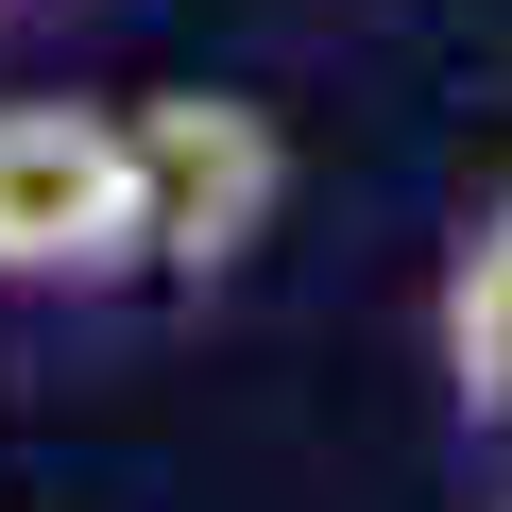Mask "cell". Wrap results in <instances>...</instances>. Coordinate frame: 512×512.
Listing matches in <instances>:
<instances>
[{"mask_svg":"<svg viewBox=\"0 0 512 512\" xmlns=\"http://www.w3.org/2000/svg\"><path fill=\"white\" fill-rule=\"evenodd\" d=\"M478 222H495V239H512V188H495V205H478Z\"/></svg>","mask_w":512,"mask_h":512,"instance_id":"4","label":"cell"},{"mask_svg":"<svg viewBox=\"0 0 512 512\" xmlns=\"http://www.w3.org/2000/svg\"><path fill=\"white\" fill-rule=\"evenodd\" d=\"M0 18H35V0H0Z\"/></svg>","mask_w":512,"mask_h":512,"instance_id":"5","label":"cell"},{"mask_svg":"<svg viewBox=\"0 0 512 512\" xmlns=\"http://www.w3.org/2000/svg\"><path fill=\"white\" fill-rule=\"evenodd\" d=\"M120 291H154L120 103H0V308H120Z\"/></svg>","mask_w":512,"mask_h":512,"instance_id":"2","label":"cell"},{"mask_svg":"<svg viewBox=\"0 0 512 512\" xmlns=\"http://www.w3.org/2000/svg\"><path fill=\"white\" fill-rule=\"evenodd\" d=\"M120 154H137V256H154V291H239L256 274V239H274L291 205V137L274 103H239V86H154L120 103Z\"/></svg>","mask_w":512,"mask_h":512,"instance_id":"1","label":"cell"},{"mask_svg":"<svg viewBox=\"0 0 512 512\" xmlns=\"http://www.w3.org/2000/svg\"><path fill=\"white\" fill-rule=\"evenodd\" d=\"M427 359H444V410L478 444H512V239L461 222L444 239V274H427Z\"/></svg>","mask_w":512,"mask_h":512,"instance_id":"3","label":"cell"}]
</instances>
